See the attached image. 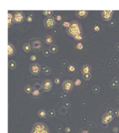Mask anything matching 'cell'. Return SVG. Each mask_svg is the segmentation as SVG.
I'll use <instances>...</instances> for the list:
<instances>
[{
  "instance_id": "1",
  "label": "cell",
  "mask_w": 119,
  "mask_h": 133,
  "mask_svg": "<svg viewBox=\"0 0 119 133\" xmlns=\"http://www.w3.org/2000/svg\"><path fill=\"white\" fill-rule=\"evenodd\" d=\"M67 33L71 36V37H74L75 36H77L79 34H82V27L79 24L78 22L72 20L71 22V25L70 27L66 29Z\"/></svg>"
},
{
  "instance_id": "2",
  "label": "cell",
  "mask_w": 119,
  "mask_h": 133,
  "mask_svg": "<svg viewBox=\"0 0 119 133\" xmlns=\"http://www.w3.org/2000/svg\"><path fill=\"white\" fill-rule=\"evenodd\" d=\"M31 133H49V130L44 123H36L33 126Z\"/></svg>"
},
{
  "instance_id": "3",
  "label": "cell",
  "mask_w": 119,
  "mask_h": 133,
  "mask_svg": "<svg viewBox=\"0 0 119 133\" xmlns=\"http://www.w3.org/2000/svg\"><path fill=\"white\" fill-rule=\"evenodd\" d=\"M31 48L34 51L38 52L40 51L43 48V43L40 39H32L31 40Z\"/></svg>"
},
{
  "instance_id": "4",
  "label": "cell",
  "mask_w": 119,
  "mask_h": 133,
  "mask_svg": "<svg viewBox=\"0 0 119 133\" xmlns=\"http://www.w3.org/2000/svg\"><path fill=\"white\" fill-rule=\"evenodd\" d=\"M43 25L45 26V28H47V29H52L53 27H54V26L56 25L55 18H54L53 16L47 17L43 21Z\"/></svg>"
},
{
  "instance_id": "5",
  "label": "cell",
  "mask_w": 119,
  "mask_h": 133,
  "mask_svg": "<svg viewBox=\"0 0 119 133\" xmlns=\"http://www.w3.org/2000/svg\"><path fill=\"white\" fill-rule=\"evenodd\" d=\"M25 19V15L23 11H17L13 15V22L14 23H22Z\"/></svg>"
},
{
  "instance_id": "6",
  "label": "cell",
  "mask_w": 119,
  "mask_h": 133,
  "mask_svg": "<svg viewBox=\"0 0 119 133\" xmlns=\"http://www.w3.org/2000/svg\"><path fill=\"white\" fill-rule=\"evenodd\" d=\"M41 66L38 63H32L29 65V72L33 75H38L41 73Z\"/></svg>"
},
{
  "instance_id": "7",
  "label": "cell",
  "mask_w": 119,
  "mask_h": 133,
  "mask_svg": "<svg viewBox=\"0 0 119 133\" xmlns=\"http://www.w3.org/2000/svg\"><path fill=\"white\" fill-rule=\"evenodd\" d=\"M74 85V82L71 80H65L62 83V88H63V91L66 93L70 92L73 88Z\"/></svg>"
},
{
  "instance_id": "8",
  "label": "cell",
  "mask_w": 119,
  "mask_h": 133,
  "mask_svg": "<svg viewBox=\"0 0 119 133\" xmlns=\"http://www.w3.org/2000/svg\"><path fill=\"white\" fill-rule=\"evenodd\" d=\"M41 88L44 92H49L52 88V82L49 79H45L42 83Z\"/></svg>"
},
{
  "instance_id": "9",
  "label": "cell",
  "mask_w": 119,
  "mask_h": 133,
  "mask_svg": "<svg viewBox=\"0 0 119 133\" xmlns=\"http://www.w3.org/2000/svg\"><path fill=\"white\" fill-rule=\"evenodd\" d=\"M114 119V116L109 112H106L102 116V122L103 124H109L112 122Z\"/></svg>"
},
{
  "instance_id": "10",
  "label": "cell",
  "mask_w": 119,
  "mask_h": 133,
  "mask_svg": "<svg viewBox=\"0 0 119 133\" xmlns=\"http://www.w3.org/2000/svg\"><path fill=\"white\" fill-rule=\"evenodd\" d=\"M114 11L112 10H109V11H102L101 12V15L102 18L104 19L105 21H110L112 18Z\"/></svg>"
},
{
  "instance_id": "11",
  "label": "cell",
  "mask_w": 119,
  "mask_h": 133,
  "mask_svg": "<svg viewBox=\"0 0 119 133\" xmlns=\"http://www.w3.org/2000/svg\"><path fill=\"white\" fill-rule=\"evenodd\" d=\"M15 53H16V49H15V46L12 43L8 42V56H13Z\"/></svg>"
},
{
  "instance_id": "12",
  "label": "cell",
  "mask_w": 119,
  "mask_h": 133,
  "mask_svg": "<svg viewBox=\"0 0 119 133\" xmlns=\"http://www.w3.org/2000/svg\"><path fill=\"white\" fill-rule=\"evenodd\" d=\"M89 12L87 11H75V15L78 18L82 19L86 18L88 15Z\"/></svg>"
},
{
  "instance_id": "13",
  "label": "cell",
  "mask_w": 119,
  "mask_h": 133,
  "mask_svg": "<svg viewBox=\"0 0 119 133\" xmlns=\"http://www.w3.org/2000/svg\"><path fill=\"white\" fill-rule=\"evenodd\" d=\"M54 41V38L52 35H46L45 37V42L48 45H53L52 44Z\"/></svg>"
},
{
  "instance_id": "14",
  "label": "cell",
  "mask_w": 119,
  "mask_h": 133,
  "mask_svg": "<svg viewBox=\"0 0 119 133\" xmlns=\"http://www.w3.org/2000/svg\"><path fill=\"white\" fill-rule=\"evenodd\" d=\"M91 66L89 65H84L81 67V72L82 74H88V73H91Z\"/></svg>"
},
{
  "instance_id": "15",
  "label": "cell",
  "mask_w": 119,
  "mask_h": 133,
  "mask_svg": "<svg viewBox=\"0 0 119 133\" xmlns=\"http://www.w3.org/2000/svg\"><path fill=\"white\" fill-rule=\"evenodd\" d=\"M23 51L25 52V53H29L31 51H32V48H31V46L30 43H25L24 44L23 46Z\"/></svg>"
},
{
  "instance_id": "16",
  "label": "cell",
  "mask_w": 119,
  "mask_h": 133,
  "mask_svg": "<svg viewBox=\"0 0 119 133\" xmlns=\"http://www.w3.org/2000/svg\"><path fill=\"white\" fill-rule=\"evenodd\" d=\"M13 15L11 14L10 13H8V27H10L11 26L13 25Z\"/></svg>"
},
{
  "instance_id": "17",
  "label": "cell",
  "mask_w": 119,
  "mask_h": 133,
  "mask_svg": "<svg viewBox=\"0 0 119 133\" xmlns=\"http://www.w3.org/2000/svg\"><path fill=\"white\" fill-rule=\"evenodd\" d=\"M49 50V51H50L51 53L54 54V53H56V52L58 51V46L56 45H52V46H50Z\"/></svg>"
},
{
  "instance_id": "18",
  "label": "cell",
  "mask_w": 119,
  "mask_h": 133,
  "mask_svg": "<svg viewBox=\"0 0 119 133\" xmlns=\"http://www.w3.org/2000/svg\"><path fill=\"white\" fill-rule=\"evenodd\" d=\"M38 116L39 118H45L46 116V111L44 109H40L38 111Z\"/></svg>"
},
{
  "instance_id": "19",
  "label": "cell",
  "mask_w": 119,
  "mask_h": 133,
  "mask_svg": "<svg viewBox=\"0 0 119 133\" xmlns=\"http://www.w3.org/2000/svg\"><path fill=\"white\" fill-rule=\"evenodd\" d=\"M16 66H17V65H16L15 61L9 60V62H8V67H9L10 69H15Z\"/></svg>"
},
{
  "instance_id": "20",
  "label": "cell",
  "mask_w": 119,
  "mask_h": 133,
  "mask_svg": "<svg viewBox=\"0 0 119 133\" xmlns=\"http://www.w3.org/2000/svg\"><path fill=\"white\" fill-rule=\"evenodd\" d=\"M24 92L27 93V94H31V92H32V90H33V88H32V87L30 85H26V86L24 87Z\"/></svg>"
},
{
  "instance_id": "21",
  "label": "cell",
  "mask_w": 119,
  "mask_h": 133,
  "mask_svg": "<svg viewBox=\"0 0 119 133\" xmlns=\"http://www.w3.org/2000/svg\"><path fill=\"white\" fill-rule=\"evenodd\" d=\"M31 95L32 96L35 97H38L41 95V92L39 91V90H37V89H33L32 92H31Z\"/></svg>"
},
{
  "instance_id": "22",
  "label": "cell",
  "mask_w": 119,
  "mask_h": 133,
  "mask_svg": "<svg viewBox=\"0 0 119 133\" xmlns=\"http://www.w3.org/2000/svg\"><path fill=\"white\" fill-rule=\"evenodd\" d=\"M43 15L47 16V17H51L54 13V11H43Z\"/></svg>"
},
{
  "instance_id": "23",
  "label": "cell",
  "mask_w": 119,
  "mask_h": 133,
  "mask_svg": "<svg viewBox=\"0 0 119 133\" xmlns=\"http://www.w3.org/2000/svg\"><path fill=\"white\" fill-rule=\"evenodd\" d=\"M68 71H70V72H74L76 71V67L74 65H69L67 67Z\"/></svg>"
},
{
  "instance_id": "24",
  "label": "cell",
  "mask_w": 119,
  "mask_h": 133,
  "mask_svg": "<svg viewBox=\"0 0 119 133\" xmlns=\"http://www.w3.org/2000/svg\"><path fill=\"white\" fill-rule=\"evenodd\" d=\"M83 75V78L84 79L86 80V81H89L91 78V73H88V74H82Z\"/></svg>"
},
{
  "instance_id": "25",
  "label": "cell",
  "mask_w": 119,
  "mask_h": 133,
  "mask_svg": "<svg viewBox=\"0 0 119 133\" xmlns=\"http://www.w3.org/2000/svg\"><path fill=\"white\" fill-rule=\"evenodd\" d=\"M73 38H74L76 41H82V39H83V35H82V34H79V35H77V36H75V37H74Z\"/></svg>"
},
{
  "instance_id": "26",
  "label": "cell",
  "mask_w": 119,
  "mask_h": 133,
  "mask_svg": "<svg viewBox=\"0 0 119 133\" xmlns=\"http://www.w3.org/2000/svg\"><path fill=\"white\" fill-rule=\"evenodd\" d=\"M43 54L45 57H48L50 55V51H49V50H48V49H45L43 51Z\"/></svg>"
},
{
  "instance_id": "27",
  "label": "cell",
  "mask_w": 119,
  "mask_h": 133,
  "mask_svg": "<svg viewBox=\"0 0 119 133\" xmlns=\"http://www.w3.org/2000/svg\"><path fill=\"white\" fill-rule=\"evenodd\" d=\"M43 73L45 74V75H49V74L51 73V69L48 68V67H45L43 70Z\"/></svg>"
},
{
  "instance_id": "28",
  "label": "cell",
  "mask_w": 119,
  "mask_h": 133,
  "mask_svg": "<svg viewBox=\"0 0 119 133\" xmlns=\"http://www.w3.org/2000/svg\"><path fill=\"white\" fill-rule=\"evenodd\" d=\"M84 48V46L82 44V43H78L76 45V48L77 50H82Z\"/></svg>"
},
{
  "instance_id": "29",
  "label": "cell",
  "mask_w": 119,
  "mask_h": 133,
  "mask_svg": "<svg viewBox=\"0 0 119 133\" xmlns=\"http://www.w3.org/2000/svg\"><path fill=\"white\" fill-rule=\"evenodd\" d=\"M71 25V22H66V21H65V22H63V26L64 27H66V29H68L69 27Z\"/></svg>"
},
{
  "instance_id": "30",
  "label": "cell",
  "mask_w": 119,
  "mask_h": 133,
  "mask_svg": "<svg viewBox=\"0 0 119 133\" xmlns=\"http://www.w3.org/2000/svg\"><path fill=\"white\" fill-rule=\"evenodd\" d=\"M48 115L49 117H54L55 116V111L54 110H49L48 111Z\"/></svg>"
},
{
  "instance_id": "31",
  "label": "cell",
  "mask_w": 119,
  "mask_h": 133,
  "mask_svg": "<svg viewBox=\"0 0 119 133\" xmlns=\"http://www.w3.org/2000/svg\"><path fill=\"white\" fill-rule=\"evenodd\" d=\"M81 83H82V81H81V80H80V79H78V78H77V79H75V80H74V84L75 85H77H77H80Z\"/></svg>"
},
{
  "instance_id": "32",
  "label": "cell",
  "mask_w": 119,
  "mask_h": 133,
  "mask_svg": "<svg viewBox=\"0 0 119 133\" xmlns=\"http://www.w3.org/2000/svg\"><path fill=\"white\" fill-rule=\"evenodd\" d=\"M26 20L28 22H32V20H33V18H32V16H31V15H28V16L26 18Z\"/></svg>"
},
{
  "instance_id": "33",
  "label": "cell",
  "mask_w": 119,
  "mask_h": 133,
  "mask_svg": "<svg viewBox=\"0 0 119 133\" xmlns=\"http://www.w3.org/2000/svg\"><path fill=\"white\" fill-rule=\"evenodd\" d=\"M100 30V27L98 25H95L93 26V30H94L95 32H99Z\"/></svg>"
},
{
  "instance_id": "34",
  "label": "cell",
  "mask_w": 119,
  "mask_h": 133,
  "mask_svg": "<svg viewBox=\"0 0 119 133\" xmlns=\"http://www.w3.org/2000/svg\"><path fill=\"white\" fill-rule=\"evenodd\" d=\"M30 60L31 61H36L37 60V57H36V55H31V56H30Z\"/></svg>"
},
{
  "instance_id": "35",
  "label": "cell",
  "mask_w": 119,
  "mask_h": 133,
  "mask_svg": "<svg viewBox=\"0 0 119 133\" xmlns=\"http://www.w3.org/2000/svg\"><path fill=\"white\" fill-rule=\"evenodd\" d=\"M99 90H100V88H99V87H97V86H94L93 88V91L95 93H96V92H99Z\"/></svg>"
},
{
  "instance_id": "36",
  "label": "cell",
  "mask_w": 119,
  "mask_h": 133,
  "mask_svg": "<svg viewBox=\"0 0 119 133\" xmlns=\"http://www.w3.org/2000/svg\"><path fill=\"white\" fill-rule=\"evenodd\" d=\"M117 84H118V83H116V81H113V82H112L111 83H110V86H111L112 88H116V87Z\"/></svg>"
},
{
  "instance_id": "37",
  "label": "cell",
  "mask_w": 119,
  "mask_h": 133,
  "mask_svg": "<svg viewBox=\"0 0 119 133\" xmlns=\"http://www.w3.org/2000/svg\"><path fill=\"white\" fill-rule=\"evenodd\" d=\"M78 133H90V132L89 130H88L82 129L81 130H79Z\"/></svg>"
},
{
  "instance_id": "38",
  "label": "cell",
  "mask_w": 119,
  "mask_h": 133,
  "mask_svg": "<svg viewBox=\"0 0 119 133\" xmlns=\"http://www.w3.org/2000/svg\"><path fill=\"white\" fill-rule=\"evenodd\" d=\"M55 20H56L57 22H60L62 20V18H61V16L60 15H57L56 16V18H55Z\"/></svg>"
},
{
  "instance_id": "39",
  "label": "cell",
  "mask_w": 119,
  "mask_h": 133,
  "mask_svg": "<svg viewBox=\"0 0 119 133\" xmlns=\"http://www.w3.org/2000/svg\"><path fill=\"white\" fill-rule=\"evenodd\" d=\"M54 83H56V85H59L60 83V78H59L56 77L54 78Z\"/></svg>"
},
{
  "instance_id": "40",
  "label": "cell",
  "mask_w": 119,
  "mask_h": 133,
  "mask_svg": "<svg viewBox=\"0 0 119 133\" xmlns=\"http://www.w3.org/2000/svg\"><path fill=\"white\" fill-rule=\"evenodd\" d=\"M113 132H114V133H118V132H119V128H118V127H116V126L114 127V128H113Z\"/></svg>"
},
{
  "instance_id": "41",
  "label": "cell",
  "mask_w": 119,
  "mask_h": 133,
  "mask_svg": "<svg viewBox=\"0 0 119 133\" xmlns=\"http://www.w3.org/2000/svg\"><path fill=\"white\" fill-rule=\"evenodd\" d=\"M71 131V128L70 127H66V128H65V132L67 133H70Z\"/></svg>"
},
{
  "instance_id": "42",
  "label": "cell",
  "mask_w": 119,
  "mask_h": 133,
  "mask_svg": "<svg viewBox=\"0 0 119 133\" xmlns=\"http://www.w3.org/2000/svg\"><path fill=\"white\" fill-rule=\"evenodd\" d=\"M115 114H116V116H117V117H119V108L116 110Z\"/></svg>"
},
{
  "instance_id": "43",
  "label": "cell",
  "mask_w": 119,
  "mask_h": 133,
  "mask_svg": "<svg viewBox=\"0 0 119 133\" xmlns=\"http://www.w3.org/2000/svg\"><path fill=\"white\" fill-rule=\"evenodd\" d=\"M65 107H70V103L69 102H65Z\"/></svg>"
},
{
  "instance_id": "44",
  "label": "cell",
  "mask_w": 119,
  "mask_h": 133,
  "mask_svg": "<svg viewBox=\"0 0 119 133\" xmlns=\"http://www.w3.org/2000/svg\"><path fill=\"white\" fill-rule=\"evenodd\" d=\"M116 50H117V51H119V43H118V44H116Z\"/></svg>"
},
{
  "instance_id": "45",
  "label": "cell",
  "mask_w": 119,
  "mask_h": 133,
  "mask_svg": "<svg viewBox=\"0 0 119 133\" xmlns=\"http://www.w3.org/2000/svg\"><path fill=\"white\" fill-rule=\"evenodd\" d=\"M117 102H119V98H118V99H117Z\"/></svg>"
},
{
  "instance_id": "46",
  "label": "cell",
  "mask_w": 119,
  "mask_h": 133,
  "mask_svg": "<svg viewBox=\"0 0 119 133\" xmlns=\"http://www.w3.org/2000/svg\"><path fill=\"white\" fill-rule=\"evenodd\" d=\"M118 65H119V63H118Z\"/></svg>"
},
{
  "instance_id": "47",
  "label": "cell",
  "mask_w": 119,
  "mask_h": 133,
  "mask_svg": "<svg viewBox=\"0 0 119 133\" xmlns=\"http://www.w3.org/2000/svg\"></svg>"
},
{
  "instance_id": "48",
  "label": "cell",
  "mask_w": 119,
  "mask_h": 133,
  "mask_svg": "<svg viewBox=\"0 0 119 133\" xmlns=\"http://www.w3.org/2000/svg\"></svg>"
}]
</instances>
